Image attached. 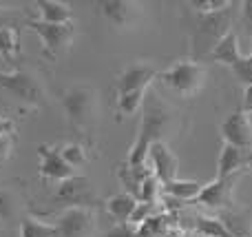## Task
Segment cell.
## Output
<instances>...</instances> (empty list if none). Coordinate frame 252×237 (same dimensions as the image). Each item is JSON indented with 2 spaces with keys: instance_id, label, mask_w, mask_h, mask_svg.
I'll use <instances>...</instances> for the list:
<instances>
[{
  "instance_id": "6da1fadb",
  "label": "cell",
  "mask_w": 252,
  "mask_h": 237,
  "mask_svg": "<svg viewBox=\"0 0 252 237\" xmlns=\"http://www.w3.org/2000/svg\"><path fill=\"white\" fill-rule=\"evenodd\" d=\"M175 118H177V113L161 100V96L155 91V87H148L142 102L139 131L128 153V167H144V162L148 158V149L155 142H164L166 133L173 131Z\"/></svg>"
},
{
  "instance_id": "4fadbf2b",
  "label": "cell",
  "mask_w": 252,
  "mask_h": 237,
  "mask_svg": "<svg viewBox=\"0 0 252 237\" xmlns=\"http://www.w3.org/2000/svg\"><path fill=\"white\" fill-rule=\"evenodd\" d=\"M151 160V167H153V175L159 180V184H168V182L177 180V155L168 149L166 142H155V144L148 149V158Z\"/></svg>"
},
{
  "instance_id": "8fae6325",
  "label": "cell",
  "mask_w": 252,
  "mask_h": 237,
  "mask_svg": "<svg viewBox=\"0 0 252 237\" xmlns=\"http://www.w3.org/2000/svg\"><path fill=\"white\" fill-rule=\"evenodd\" d=\"M38 155H40V175L49 182H60L71 180L75 177V169H71L69 164L64 162V158L60 155V149H53L49 144H40L38 146Z\"/></svg>"
},
{
  "instance_id": "9a60e30c",
  "label": "cell",
  "mask_w": 252,
  "mask_h": 237,
  "mask_svg": "<svg viewBox=\"0 0 252 237\" xmlns=\"http://www.w3.org/2000/svg\"><path fill=\"white\" fill-rule=\"evenodd\" d=\"M250 167H252V155L244 153V151L235 149L230 144L221 146L219 162H217V177L239 175V173H244V169H250Z\"/></svg>"
},
{
  "instance_id": "9c48e42d",
  "label": "cell",
  "mask_w": 252,
  "mask_h": 237,
  "mask_svg": "<svg viewBox=\"0 0 252 237\" xmlns=\"http://www.w3.org/2000/svg\"><path fill=\"white\" fill-rule=\"evenodd\" d=\"M221 137L223 144H230L235 149L252 155V124L244 111H235L221 122Z\"/></svg>"
},
{
  "instance_id": "836d02e7",
  "label": "cell",
  "mask_w": 252,
  "mask_h": 237,
  "mask_svg": "<svg viewBox=\"0 0 252 237\" xmlns=\"http://www.w3.org/2000/svg\"><path fill=\"white\" fill-rule=\"evenodd\" d=\"M13 11H9V9H0V27L4 25H13Z\"/></svg>"
},
{
  "instance_id": "83f0119b",
  "label": "cell",
  "mask_w": 252,
  "mask_h": 237,
  "mask_svg": "<svg viewBox=\"0 0 252 237\" xmlns=\"http://www.w3.org/2000/svg\"><path fill=\"white\" fill-rule=\"evenodd\" d=\"M13 215H16V204H13L11 193L0 189V220L9 222V220H13Z\"/></svg>"
},
{
  "instance_id": "8992f818",
  "label": "cell",
  "mask_w": 252,
  "mask_h": 237,
  "mask_svg": "<svg viewBox=\"0 0 252 237\" xmlns=\"http://www.w3.org/2000/svg\"><path fill=\"white\" fill-rule=\"evenodd\" d=\"M27 29L33 31L42 42V53L49 60H58L66 49L71 47L75 38V25L66 22V25H49V22L40 20H27Z\"/></svg>"
},
{
  "instance_id": "d6986e66",
  "label": "cell",
  "mask_w": 252,
  "mask_h": 237,
  "mask_svg": "<svg viewBox=\"0 0 252 237\" xmlns=\"http://www.w3.org/2000/svg\"><path fill=\"white\" fill-rule=\"evenodd\" d=\"M137 204L139 202L133 198V195L118 193V195H113V198L106 200V211H109V215L113 217V220L118 222L120 226H126L130 222V217H133Z\"/></svg>"
},
{
  "instance_id": "2e32d148",
  "label": "cell",
  "mask_w": 252,
  "mask_h": 237,
  "mask_svg": "<svg viewBox=\"0 0 252 237\" xmlns=\"http://www.w3.org/2000/svg\"><path fill=\"white\" fill-rule=\"evenodd\" d=\"M210 62H219V65H226V67H232L241 60V51H239V38H237L235 31H228L217 44L215 49L210 51V56L206 58Z\"/></svg>"
},
{
  "instance_id": "5b68a950",
  "label": "cell",
  "mask_w": 252,
  "mask_h": 237,
  "mask_svg": "<svg viewBox=\"0 0 252 237\" xmlns=\"http://www.w3.org/2000/svg\"><path fill=\"white\" fill-rule=\"evenodd\" d=\"M157 78L161 80V84H166L168 89H173L179 96H195L201 87H204L206 78H208V69L204 62L197 60H179L175 62L170 69L161 71Z\"/></svg>"
},
{
  "instance_id": "44dd1931",
  "label": "cell",
  "mask_w": 252,
  "mask_h": 237,
  "mask_svg": "<svg viewBox=\"0 0 252 237\" xmlns=\"http://www.w3.org/2000/svg\"><path fill=\"white\" fill-rule=\"evenodd\" d=\"M195 233L201 237H237L221 220H217V217H204V215H199L195 220Z\"/></svg>"
},
{
  "instance_id": "7402d4cb",
  "label": "cell",
  "mask_w": 252,
  "mask_h": 237,
  "mask_svg": "<svg viewBox=\"0 0 252 237\" xmlns=\"http://www.w3.org/2000/svg\"><path fill=\"white\" fill-rule=\"evenodd\" d=\"M20 237H60L56 224H47L42 220L27 215L20 222Z\"/></svg>"
},
{
  "instance_id": "7a4b0ae2",
  "label": "cell",
  "mask_w": 252,
  "mask_h": 237,
  "mask_svg": "<svg viewBox=\"0 0 252 237\" xmlns=\"http://www.w3.org/2000/svg\"><path fill=\"white\" fill-rule=\"evenodd\" d=\"M235 2H230L221 11L213 13H190V22H188V31H190V51L192 60L201 62L204 58L210 56L215 44L230 31L232 16H235Z\"/></svg>"
},
{
  "instance_id": "4316f807",
  "label": "cell",
  "mask_w": 252,
  "mask_h": 237,
  "mask_svg": "<svg viewBox=\"0 0 252 237\" xmlns=\"http://www.w3.org/2000/svg\"><path fill=\"white\" fill-rule=\"evenodd\" d=\"M230 2H226V0H192L190 7L195 13H213V11H221V9H226Z\"/></svg>"
},
{
  "instance_id": "1f68e13d",
  "label": "cell",
  "mask_w": 252,
  "mask_h": 237,
  "mask_svg": "<svg viewBox=\"0 0 252 237\" xmlns=\"http://www.w3.org/2000/svg\"><path fill=\"white\" fill-rule=\"evenodd\" d=\"M241 111H244L246 115L252 113V87H248L244 91V102H241Z\"/></svg>"
},
{
  "instance_id": "3957f363",
  "label": "cell",
  "mask_w": 252,
  "mask_h": 237,
  "mask_svg": "<svg viewBox=\"0 0 252 237\" xmlns=\"http://www.w3.org/2000/svg\"><path fill=\"white\" fill-rule=\"evenodd\" d=\"M62 106L71 127L80 133H87L97 113L95 89L91 84H73L62 93Z\"/></svg>"
},
{
  "instance_id": "4dcf8cb0",
  "label": "cell",
  "mask_w": 252,
  "mask_h": 237,
  "mask_svg": "<svg viewBox=\"0 0 252 237\" xmlns=\"http://www.w3.org/2000/svg\"><path fill=\"white\" fill-rule=\"evenodd\" d=\"M13 131H16V122H13L11 118L0 115V137L2 135H13Z\"/></svg>"
},
{
  "instance_id": "e0dca14e",
  "label": "cell",
  "mask_w": 252,
  "mask_h": 237,
  "mask_svg": "<svg viewBox=\"0 0 252 237\" xmlns=\"http://www.w3.org/2000/svg\"><path fill=\"white\" fill-rule=\"evenodd\" d=\"M35 9H38L40 22H49V25H66V22H73L71 4L60 2V0H38Z\"/></svg>"
},
{
  "instance_id": "277c9868",
  "label": "cell",
  "mask_w": 252,
  "mask_h": 237,
  "mask_svg": "<svg viewBox=\"0 0 252 237\" xmlns=\"http://www.w3.org/2000/svg\"><path fill=\"white\" fill-rule=\"evenodd\" d=\"M0 89L7 91L11 98H16L27 109L47 106V93H44L42 84L38 82V78L29 71H0Z\"/></svg>"
},
{
  "instance_id": "ac0fdd59",
  "label": "cell",
  "mask_w": 252,
  "mask_h": 237,
  "mask_svg": "<svg viewBox=\"0 0 252 237\" xmlns=\"http://www.w3.org/2000/svg\"><path fill=\"white\" fill-rule=\"evenodd\" d=\"M22 56L20 47V29L16 25L0 27V58L9 65H18Z\"/></svg>"
},
{
  "instance_id": "ffe728a7",
  "label": "cell",
  "mask_w": 252,
  "mask_h": 237,
  "mask_svg": "<svg viewBox=\"0 0 252 237\" xmlns=\"http://www.w3.org/2000/svg\"><path fill=\"white\" fill-rule=\"evenodd\" d=\"M201 189H204V184H199V182H195V180H173L161 186V191H164L168 198L177 200V202H186V200L195 202V200L199 198Z\"/></svg>"
},
{
  "instance_id": "d4e9b609",
  "label": "cell",
  "mask_w": 252,
  "mask_h": 237,
  "mask_svg": "<svg viewBox=\"0 0 252 237\" xmlns=\"http://www.w3.org/2000/svg\"><path fill=\"white\" fill-rule=\"evenodd\" d=\"M161 189V184H159V180H157L155 175H148L146 180L142 182V189H139V202H144V204H155V200H157V191Z\"/></svg>"
},
{
  "instance_id": "f546056e",
  "label": "cell",
  "mask_w": 252,
  "mask_h": 237,
  "mask_svg": "<svg viewBox=\"0 0 252 237\" xmlns=\"http://www.w3.org/2000/svg\"><path fill=\"white\" fill-rule=\"evenodd\" d=\"M151 204H144V202H139L137 204V208H135V213H133V217H130V222L133 224H144V222L148 220V215H151Z\"/></svg>"
},
{
  "instance_id": "30bf717a",
  "label": "cell",
  "mask_w": 252,
  "mask_h": 237,
  "mask_svg": "<svg viewBox=\"0 0 252 237\" xmlns=\"http://www.w3.org/2000/svg\"><path fill=\"white\" fill-rule=\"evenodd\" d=\"M157 69L146 62H133L130 67H126L122 73L115 80V91L118 96L122 93H133V91H146L151 87V82L157 78Z\"/></svg>"
},
{
  "instance_id": "7c38bea8",
  "label": "cell",
  "mask_w": 252,
  "mask_h": 237,
  "mask_svg": "<svg viewBox=\"0 0 252 237\" xmlns=\"http://www.w3.org/2000/svg\"><path fill=\"white\" fill-rule=\"evenodd\" d=\"M239 177H241V173L239 175H230V177H217L215 182H210V184H206L201 189L199 198L195 202L201 204V206H210V208L232 206V193H235V184Z\"/></svg>"
},
{
  "instance_id": "603a6c76",
  "label": "cell",
  "mask_w": 252,
  "mask_h": 237,
  "mask_svg": "<svg viewBox=\"0 0 252 237\" xmlns=\"http://www.w3.org/2000/svg\"><path fill=\"white\" fill-rule=\"evenodd\" d=\"M60 155L64 158V162L69 164L71 169H80L87 164V149H84V144H80V142H69V144H64L60 149Z\"/></svg>"
},
{
  "instance_id": "cb8c5ba5",
  "label": "cell",
  "mask_w": 252,
  "mask_h": 237,
  "mask_svg": "<svg viewBox=\"0 0 252 237\" xmlns=\"http://www.w3.org/2000/svg\"><path fill=\"white\" fill-rule=\"evenodd\" d=\"M144 93L146 91H133V93H122V96H118L120 118H124V115H133V113H137V109H142Z\"/></svg>"
},
{
  "instance_id": "52a82bcc",
  "label": "cell",
  "mask_w": 252,
  "mask_h": 237,
  "mask_svg": "<svg viewBox=\"0 0 252 237\" xmlns=\"http://www.w3.org/2000/svg\"><path fill=\"white\" fill-rule=\"evenodd\" d=\"M95 211L87 206H71L58 215L56 229L60 237H93L95 235Z\"/></svg>"
},
{
  "instance_id": "f1b7e54d",
  "label": "cell",
  "mask_w": 252,
  "mask_h": 237,
  "mask_svg": "<svg viewBox=\"0 0 252 237\" xmlns=\"http://www.w3.org/2000/svg\"><path fill=\"white\" fill-rule=\"evenodd\" d=\"M13 149H16V135H2L0 137V169L2 164L11 158Z\"/></svg>"
},
{
  "instance_id": "5bb4252c",
  "label": "cell",
  "mask_w": 252,
  "mask_h": 237,
  "mask_svg": "<svg viewBox=\"0 0 252 237\" xmlns=\"http://www.w3.org/2000/svg\"><path fill=\"white\" fill-rule=\"evenodd\" d=\"M100 11L113 27L124 29V27L137 22L142 9H139V4L128 2V0H104V2H100Z\"/></svg>"
},
{
  "instance_id": "d6a6232c",
  "label": "cell",
  "mask_w": 252,
  "mask_h": 237,
  "mask_svg": "<svg viewBox=\"0 0 252 237\" xmlns=\"http://www.w3.org/2000/svg\"><path fill=\"white\" fill-rule=\"evenodd\" d=\"M241 13H244V20L252 27V0H246V2H241Z\"/></svg>"
},
{
  "instance_id": "e575fe53",
  "label": "cell",
  "mask_w": 252,
  "mask_h": 237,
  "mask_svg": "<svg viewBox=\"0 0 252 237\" xmlns=\"http://www.w3.org/2000/svg\"><path fill=\"white\" fill-rule=\"evenodd\" d=\"M250 42H252V31H250Z\"/></svg>"
},
{
  "instance_id": "484cf974",
  "label": "cell",
  "mask_w": 252,
  "mask_h": 237,
  "mask_svg": "<svg viewBox=\"0 0 252 237\" xmlns=\"http://www.w3.org/2000/svg\"><path fill=\"white\" fill-rule=\"evenodd\" d=\"M232 73H235V78L239 80L241 84H244L246 89L252 87V56H241V60L237 62V65L230 67Z\"/></svg>"
},
{
  "instance_id": "ba28073f",
  "label": "cell",
  "mask_w": 252,
  "mask_h": 237,
  "mask_svg": "<svg viewBox=\"0 0 252 237\" xmlns=\"http://www.w3.org/2000/svg\"><path fill=\"white\" fill-rule=\"evenodd\" d=\"M53 200L60 204H64L66 208L71 206H95V193H93L91 182L87 180L84 175H75L71 180H64L58 184L56 195Z\"/></svg>"
}]
</instances>
